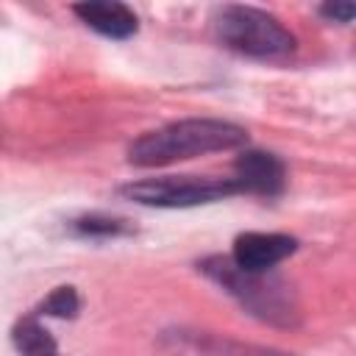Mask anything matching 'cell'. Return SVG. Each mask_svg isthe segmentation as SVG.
I'll use <instances>...</instances> for the list:
<instances>
[{"mask_svg": "<svg viewBox=\"0 0 356 356\" xmlns=\"http://www.w3.org/2000/svg\"><path fill=\"white\" fill-rule=\"evenodd\" d=\"M248 145V131L228 120L189 117L153 128L128 145V164L134 167H164L184 159L236 150Z\"/></svg>", "mask_w": 356, "mask_h": 356, "instance_id": "obj_1", "label": "cell"}, {"mask_svg": "<svg viewBox=\"0 0 356 356\" xmlns=\"http://www.w3.org/2000/svg\"><path fill=\"white\" fill-rule=\"evenodd\" d=\"M197 270L217 284L225 295H231L248 314L261 323L278 328H295L300 323V306L295 289L281 275L270 273H248L234 264L231 256H206L197 261Z\"/></svg>", "mask_w": 356, "mask_h": 356, "instance_id": "obj_2", "label": "cell"}, {"mask_svg": "<svg viewBox=\"0 0 356 356\" xmlns=\"http://www.w3.org/2000/svg\"><path fill=\"white\" fill-rule=\"evenodd\" d=\"M211 22H214L217 39L239 56L286 58L298 47L295 33L289 28H284L278 17H273L261 8H253V6H236V3L220 6L214 11Z\"/></svg>", "mask_w": 356, "mask_h": 356, "instance_id": "obj_3", "label": "cell"}, {"mask_svg": "<svg viewBox=\"0 0 356 356\" xmlns=\"http://www.w3.org/2000/svg\"><path fill=\"white\" fill-rule=\"evenodd\" d=\"M120 197L153 206V209H192L217 203L225 197L239 195L234 178H214V175H161V178H142L122 184L117 189Z\"/></svg>", "mask_w": 356, "mask_h": 356, "instance_id": "obj_4", "label": "cell"}, {"mask_svg": "<svg viewBox=\"0 0 356 356\" xmlns=\"http://www.w3.org/2000/svg\"><path fill=\"white\" fill-rule=\"evenodd\" d=\"M239 186V195H256V197H278L286 186V167L284 161L270 150H242L234 159V175Z\"/></svg>", "mask_w": 356, "mask_h": 356, "instance_id": "obj_5", "label": "cell"}, {"mask_svg": "<svg viewBox=\"0 0 356 356\" xmlns=\"http://www.w3.org/2000/svg\"><path fill=\"white\" fill-rule=\"evenodd\" d=\"M298 250V239L275 231H245L234 239L231 259L248 273H270Z\"/></svg>", "mask_w": 356, "mask_h": 356, "instance_id": "obj_6", "label": "cell"}, {"mask_svg": "<svg viewBox=\"0 0 356 356\" xmlns=\"http://www.w3.org/2000/svg\"><path fill=\"white\" fill-rule=\"evenodd\" d=\"M72 14L86 28L97 31L106 39H131L139 31V19L125 3H103V0L75 3Z\"/></svg>", "mask_w": 356, "mask_h": 356, "instance_id": "obj_7", "label": "cell"}, {"mask_svg": "<svg viewBox=\"0 0 356 356\" xmlns=\"http://www.w3.org/2000/svg\"><path fill=\"white\" fill-rule=\"evenodd\" d=\"M175 348L192 350L197 356H286L273 348H256V345H242L234 339H222L217 334H197V331H175L170 334Z\"/></svg>", "mask_w": 356, "mask_h": 356, "instance_id": "obj_8", "label": "cell"}, {"mask_svg": "<svg viewBox=\"0 0 356 356\" xmlns=\"http://www.w3.org/2000/svg\"><path fill=\"white\" fill-rule=\"evenodd\" d=\"M11 345L22 356H58L56 337L39 323V314H25L11 325Z\"/></svg>", "mask_w": 356, "mask_h": 356, "instance_id": "obj_9", "label": "cell"}, {"mask_svg": "<svg viewBox=\"0 0 356 356\" xmlns=\"http://www.w3.org/2000/svg\"><path fill=\"white\" fill-rule=\"evenodd\" d=\"M70 234L81 236V239H117V236H131L136 234L134 222L125 220V217H111V214H100V211H92V214H81V217H72L67 222Z\"/></svg>", "mask_w": 356, "mask_h": 356, "instance_id": "obj_10", "label": "cell"}, {"mask_svg": "<svg viewBox=\"0 0 356 356\" xmlns=\"http://www.w3.org/2000/svg\"><path fill=\"white\" fill-rule=\"evenodd\" d=\"M78 312H81V298H78V289H75L72 284L56 286V289L36 306V314L58 317V320H72V317H78Z\"/></svg>", "mask_w": 356, "mask_h": 356, "instance_id": "obj_11", "label": "cell"}, {"mask_svg": "<svg viewBox=\"0 0 356 356\" xmlns=\"http://www.w3.org/2000/svg\"><path fill=\"white\" fill-rule=\"evenodd\" d=\"M317 11L331 22H353L356 19V3L353 0H331V3H323Z\"/></svg>", "mask_w": 356, "mask_h": 356, "instance_id": "obj_12", "label": "cell"}]
</instances>
